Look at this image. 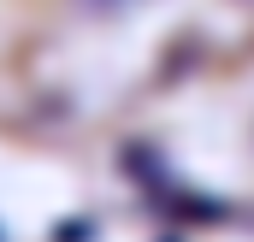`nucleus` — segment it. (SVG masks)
<instances>
[{
	"label": "nucleus",
	"mask_w": 254,
	"mask_h": 242,
	"mask_svg": "<svg viewBox=\"0 0 254 242\" xmlns=\"http://www.w3.org/2000/svg\"><path fill=\"white\" fill-rule=\"evenodd\" d=\"M83 12H95V18H113V12H125V6H142V0H77Z\"/></svg>",
	"instance_id": "1"
}]
</instances>
